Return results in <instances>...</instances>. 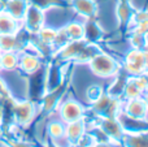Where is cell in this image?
<instances>
[{"instance_id":"obj_12","label":"cell","mask_w":148,"mask_h":147,"mask_svg":"<svg viewBox=\"0 0 148 147\" xmlns=\"http://www.w3.org/2000/svg\"><path fill=\"white\" fill-rule=\"evenodd\" d=\"M21 48V41L18 39L17 34L13 35H0V52L16 51Z\"/></svg>"},{"instance_id":"obj_13","label":"cell","mask_w":148,"mask_h":147,"mask_svg":"<svg viewBox=\"0 0 148 147\" xmlns=\"http://www.w3.org/2000/svg\"><path fill=\"white\" fill-rule=\"evenodd\" d=\"M84 36L83 39L87 42V43H91V42H97L101 39V35H103V31L99 27V25H97L95 21L90 20L88 22L86 23V26H84Z\"/></svg>"},{"instance_id":"obj_1","label":"cell","mask_w":148,"mask_h":147,"mask_svg":"<svg viewBox=\"0 0 148 147\" xmlns=\"http://www.w3.org/2000/svg\"><path fill=\"white\" fill-rule=\"evenodd\" d=\"M90 67L95 74L100 77H110L116 74L118 70V64L105 54H96L91 60H90Z\"/></svg>"},{"instance_id":"obj_15","label":"cell","mask_w":148,"mask_h":147,"mask_svg":"<svg viewBox=\"0 0 148 147\" xmlns=\"http://www.w3.org/2000/svg\"><path fill=\"white\" fill-rule=\"evenodd\" d=\"M64 30H65V34H66L68 39H69V42H72V41H81V39H83V36H84L83 26L79 25V23H77V22L69 23V25H68Z\"/></svg>"},{"instance_id":"obj_6","label":"cell","mask_w":148,"mask_h":147,"mask_svg":"<svg viewBox=\"0 0 148 147\" xmlns=\"http://www.w3.org/2000/svg\"><path fill=\"white\" fill-rule=\"evenodd\" d=\"M82 115H83V109L75 102H66L62 104L61 107V117L64 121L66 122H72L81 120Z\"/></svg>"},{"instance_id":"obj_9","label":"cell","mask_w":148,"mask_h":147,"mask_svg":"<svg viewBox=\"0 0 148 147\" xmlns=\"http://www.w3.org/2000/svg\"><path fill=\"white\" fill-rule=\"evenodd\" d=\"M65 135H66L68 141L70 143H77L82 139L84 135V125L81 120L69 122L66 128H65Z\"/></svg>"},{"instance_id":"obj_24","label":"cell","mask_w":148,"mask_h":147,"mask_svg":"<svg viewBox=\"0 0 148 147\" xmlns=\"http://www.w3.org/2000/svg\"><path fill=\"white\" fill-rule=\"evenodd\" d=\"M147 72H148V70H147Z\"/></svg>"},{"instance_id":"obj_7","label":"cell","mask_w":148,"mask_h":147,"mask_svg":"<svg viewBox=\"0 0 148 147\" xmlns=\"http://www.w3.org/2000/svg\"><path fill=\"white\" fill-rule=\"evenodd\" d=\"M27 7H29L27 0H5L4 10H7V12L9 13L10 16H13L14 18L22 21Z\"/></svg>"},{"instance_id":"obj_18","label":"cell","mask_w":148,"mask_h":147,"mask_svg":"<svg viewBox=\"0 0 148 147\" xmlns=\"http://www.w3.org/2000/svg\"><path fill=\"white\" fill-rule=\"evenodd\" d=\"M48 132H49V135L52 138H61L64 137L65 134V126L61 124V122H51L48 126Z\"/></svg>"},{"instance_id":"obj_4","label":"cell","mask_w":148,"mask_h":147,"mask_svg":"<svg viewBox=\"0 0 148 147\" xmlns=\"http://www.w3.org/2000/svg\"><path fill=\"white\" fill-rule=\"evenodd\" d=\"M17 33H20V20L3 9L0 12V35H13Z\"/></svg>"},{"instance_id":"obj_22","label":"cell","mask_w":148,"mask_h":147,"mask_svg":"<svg viewBox=\"0 0 148 147\" xmlns=\"http://www.w3.org/2000/svg\"><path fill=\"white\" fill-rule=\"evenodd\" d=\"M146 104H147V111H148V95H147V98H146Z\"/></svg>"},{"instance_id":"obj_3","label":"cell","mask_w":148,"mask_h":147,"mask_svg":"<svg viewBox=\"0 0 148 147\" xmlns=\"http://www.w3.org/2000/svg\"><path fill=\"white\" fill-rule=\"evenodd\" d=\"M43 12L40 8L35 7L33 4H29L26 13L23 16L22 21L25 22V29L30 33H38L43 26Z\"/></svg>"},{"instance_id":"obj_10","label":"cell","mask_w":148,"mask_h":147,"mask_svg":"<svg viewBox=\"0 0 148 147\" xmlns=\"http://www.w3.org/2000/svg\"><path fill=\"white\" fill-rule=\"evenodd\" d=\"M39 65H40L39 59L31 54H23L22 56H20V60H18V67L21 68V70L29 73V74L35 73L39 69Z\"/></svg>"},{"instance_id":"obj_14","label":"cell","mask_w":148,"mask_h":147,"mask_svg":"<svg viewBox=\"0 0 148 147\" xmlns=\"http://www.w3.org/2000/svg\"><path fill=\"white\" fill-rule=\"evenodd\" d=\"M20 56L16 51L0 52V61H1V69L4 70H14L18 67Z\"/></svg>"},{"instance_id":"obj_16","label":"cell","mask_w":148,"mask_h":147,"mask_svg":"<svg viewBox=\"0 0 148 147\" xmlns=\"http://www.w3.org/2000/svg\"><path fill=\"white\" fill-rule=\"evenodd\" d=\"M56 33L57 31L52 30V29H40L38 31V36H39V41L44 44H52L56 38Z\"/></svg>"},{"instance_id":"obj_11","label":"cell","mask_w":148,"mask_h":147,"mask_svg":"<svg viewBox=\"0 0 148 147\" xmlns=\"http://www.w3.org/2000/svg\"><path fill=\"white\" fill-rule=\"evenodd\" d=\"M73 5L79 14L87 18H92L96 14V4L94 0H74Z\"/></svg>"},{"instance_id":"obj_2","label":"cell","mask_w":148,"mask_h":147,"mask_svg":"<svg viewBox=\"0 0 148 147\" xmlns=\"http://www.w3.org/2000/svg\"><path fill=\"white\" fill-rule=\"evenodd\" d=\"M12 115L18 125H27L34 119V115H35L34 103L29 100L14 102L12 104Z\"/></svg>"},{"instance_id":"obj_21","label":"cell","mask_w":148,"mask_h":147,"mask_svg":"<svg viewBox=\"0 0 148 147\" xmlns=\"http://www.w3.org/2000/svg\"><path fill=\"white\" fill-rule=\"evenodd\" d=\"M4 7H5V0H0V12L4 9Z\"/></svg>"},{"instance_id":"obj_19","label":"cell","mask_w":148,"mask_h":147,"mask_svg":"<svg viewBox=\"0 0 148 147\" xmlns=\"http://www.w3.org/2000/svg\"><path fill=\"white\" fill-rule=\"evenodd\" d=\"M100 96H101V89H100L99 86H96V85L91 86V87L88 89V91H87V98H88L92 103H95Z\"/></svg>"},{"instance_id":"obj_20","label":"cell","mask_w":148,"mask_h":147,"mask_svg":"<svg viewBox=\"0 0 148 147\" xmlns=\"http://www.w3.org/2000/svg\"><path fill=\"white\" fill-rule=\"evenodd\" d=\"M10 99V93L7 87V83L5 81L0 77V100H9Z\"/></svg>"},{"instance_id":"obj_23","label":"cell","mask_w":148,"mask_h":147,"mask_svg":"<svg viewBox=\"0 0 148 147\" xmlns=\"http://www.w3.org/2000/svg\"><path fill=\"white\" fill-rule=\"evenodd\" d=\"M0 70H1V61H0Z\"/></svg>"},{"instance_id":"obj_17","label":"cell","mask_w":148,"mask_h":147,"mask_svg":"<svg viewBox=\"0 0 148 147\" xmlns=\"http://www.w3.org/2000/svg\"><path fill=\"white\" fill-rule=\"evenodd\" d=\"M117 13H118V18H120V21L122 23L127 22L131 18V8L130 5L127 4V3H121L120 5H118V9H117Z\"/></svg>"},{"instance_id":"obj_5","label":"cell","mask_w":148,"mask_h":147,"mask_svg":"<svg viewBox=\"0 0 148 147\" xmlns=\"http://www.w3.org/2000/svg\"><path fill=\"white\" fill-rule=\"evenodd\" d=\"M147 104L146 100L140 98H133L126 106V116L133 120H143L147 116Z\"/></svg>"},{"instance_id":"obj_8","label":"cell","mask_w":148,"mask_h":147,"mask_svg":"<svg viewBox=\"0 0 148 147\" xmlns=\"http://www.w3.org/2000/svg\"><path fill=\"white\" fill-rule=\"evenodd\" d=\"M101 130L108 138H121L122 135V125L116 121L113 117H105L101 121Z\"/></svg>"}]
</instances>
